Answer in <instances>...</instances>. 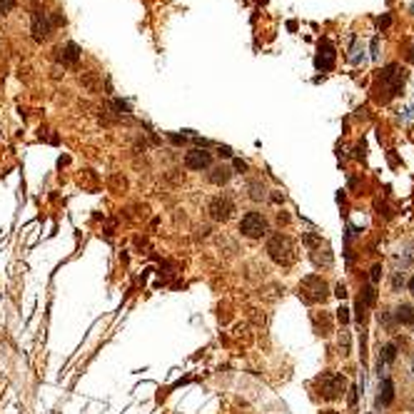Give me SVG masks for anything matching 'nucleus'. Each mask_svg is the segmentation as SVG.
Returning a JSON list of instances; mask_svg holds the SVG:
<instances>
[{
  "label": "nucleus",
  "instance_id": "nucleus-10",
  "mask_svg": "<svg viewBox=\"0 0 414 414\" xmlns=\"http://www.w3.org/2000/svg\"><path fill=\"white\" fill-rule=\"evenodd\" d=\"M392 399H394V384H392V379H384L382 384H379V404H392Z\"/></svg>",
  "mask_w": 414,
  "mask_h": 414
},
{
  "label": "nucleus",
  "instance_id": "nucleus-11",
  "mask_svg": "<svg viewBox=\"0 0 414 414\" xmlns=\"http://www.w3.org/2000/svg\"><path fill=\"white\" fill-rule=\"evenodd\" d=\"M394 317H397V322H402V325H412V322H414V309H412V304L402 302V304L397 307Z\"/></svg>",
  "mask_w": 414,
  "mask_h": 414
},
{
  "label": "nucleus",
  "instance_id": "nucleus-14",
  "mask_svg": "<svg viewBox=\"0 0 414 414\" xmlns=\"http://www.w3.org/2000/svg\"><path fill=\"white\" fill-rule=\"evenodd\" d=\"M63 53H65V60H68V63H77V58H80V48H77L75 43H68Z\"/></svg>",
  "mask_w": 414,
  "mask_h": 414
},
{
  "label": "nucleus",
  "instance_id": "nucleus-2",
  "mask_svg": "<svg viewBox=\"0 0 414 414\" xmlns=\"http://www.w3.org/2000/svg\"><path fill=\"white\" fill-rule=\"evenodd\" d=\"M299 297H302L304 302H309V304L325 302V299L330 297V287H327V282H325L322 277L309 275L299 282Z\"/></svg>",
  "mask_w": 414,
  "mask_h": 414
},
{
  "label": "nucleus",
  "instance_id": "nucleus-4",
  "mask_svg": "<svg viewBox=\"0 0 414 414\" xmlns=\"http://www.w3.org/2000/svg\"><path fill=\"white\" fill-rule=\"evenodd\" d=\"M240 232L250 240H260L262 235H267V220L260 212H247L240 220Z\"/></svg>",
  "mask_w": 414,
  "mask_h": 414
},
{
  "label": "nucleus",
  "instance_id": "nucleus-16",
  "mask_svg": "<svg viewBox=\"0 0 414 414\" xmlns=\"http://www.w3.org/2000/svg\"><path fill=\"white\" fill-rule=\"evenodd\" d=\"M304 245L307 247H317V245H322V240L317 235H304Z\"/></svg>",
  "mask_w": 414,
  "mask_h": 414
},
{
  "label": "nucleus",
  "instance_id": "nucleus-13",
  "mask_svg": "<svg viewBox=\"0 0 414 414\" xmlns=\"http://www.w3.org/2000/svg\"><path fill=\"white\" fill-rule=\"evenodd\" d=\"M374 302H377L374 287H364V289H362V297H359V304H362V307H372Z\"/></svg>",
  "mask_w": 414,
  "mask_h": 414
},
{
  "label": "nucleus",
  "instance_id": "nucleus-12",
  "mask_svg": "<svg viewBox=\"0 0 414 414\" xmlns=\"http://www.w3.org/2000/svg\"><path fill=\"white\" fill-rule=\"evenodd\" d=\"M230 177H232L230 167H222V165H220V167H215V170H212V175H210V182H212V185H225Z\"/></svg>",
  "mask_w": 414,
  "mask_h": 414
},
{
  "label": "nucleus",
  "instance_id": "nucleus-15",
  "mask_svg": "<svg viewBox=\"0 0 414 414\" xmlns=\"http://www.w3.org/2000/svg\"><path fill=\"white\" fill-rule=\"evenodd\" d=\"M382 357H384V362H394V357H397V347L387 345V347H384V354H382Z\"/></svg>",
  "mask_w": 414,
  "mask_h": 414
},
{
  "label": "nucleus",
  "instance_id": "nucleus-8",
  "mask_svg": "<svg viewBox=\"0 0 414 414\" xmlns=\"http://www.w3.org/2000/svg\"><path fill=\"white\" fill-rule=\"evenodd\" d=\"M48 35H50V20L45 13L35 10L33 13V38L43 43V40H48Z\"/></svg>",
  "mask_w": 414,
  "mask_h": 414
},
{
  "label": "nucleus",
  "instance_id": "nucleus-1",
  "mask_svg": "<svg viewBox=\"0 0 414 414\" xmlns=\"http://www.w3.org/2000/svg\"><path fill=\"white\" fill-rule=\"evenodd\" d=\"M267 255H270V260H272L275 265L289 267V265H294V260H297V247H294V242H292L289 235L277 232V235H272V237L267 240Z\"/></svg>",
  "mask_w": 414,
  "mask_h": 414
},
{
  "label": "nucleus",
  "instance_id": "nucleus-7",
  "mask_svg": "<svg viewBox=\"0 0 414 414\" xmlns=\"http://www.w3.org/2000/svg\"><path fill=\"white\" fill-rule=\"evenodd\" d=\"M212 165V155L207 150H190L185 155V167L187 170H205Z\"/></svg>",
  "mask_w": 414,
  "mask_h": 414
},
{
  "label": "nucleus",
  "instance_id": "nucleus-25",
  "mask_svg": "<svg viewBox=\"0 0 414 414\" xmlns=\"http://www.w3.org/2000/svg\"><path fill=\"white\" fill-rule=\"evenodd\" d=\"M322 414H340V412H332V409H330V412H322Z\"/></svg>",
  "mask_w": 414,
  "mask_h": 414
},
{
  "label": "nucleus",
  "instance_id": "nucleus-22",
  "mask_svg": "<svg viewBox=\"0 0 414 414\" xmlns=\"http://www.w3.org/2000/svg\"><path fill=\"white\" fill-rule=\"evenodd\" d=\"M235 170H242V172H245V170H247V165H245L242 160H235Z\"/></svg>",
  "mask_w": 414,
  "mask_h": 414
},
{
  "label": "nucleus",
  "instance_id": "nucleus-20",
  "mask_svg": "<svg viewBox=\"0 0 414 414\" xmlns=\"http://www.w3.org/2000/svg\"><path fill=\"white\" fill-rule=\"evenodd\" d=\"M379 277H382V265H374L372 267V282H379Z\"/></svg>",
  "mask_w": 414,
  "mask_h": 414
},
{
  "label": "nucleus",
  "instance_id": "nucleus-3",
  "mask_svg": "<svg viewBox=\"0 0 414 414\" xmlns=\"http://www.w3.org/2000/svg\"><path fill=\"white\" fill-rule=\"evenodd\" d=\"M317 384H320V392H322V397H325L327 402L342 399V394H345V389H347V379L342 374H337V372H325V374H320V377H317Z\"/></svg>",
  "mask_w": 414,
  "mask_h": 414
},
{
  "label": "nucleus",
  "instance_id": "nucleus-18",
  "mask_svg": "<svg viewBox=\"0 0 414 414\" xmlns=\"http://www.w3.org/2000/svg\"><path fill=\"white\" fill-rule=\"evenodd\" d=\"M377 25H379V30H387V28L392 25V18H389V15H382V18L377 20Z\"/></svg>",
  "mask_w": 414,
  "mask_h": 414
},
{
  "label": "nucleus",
  "instance_id": "nucleus-23",
  "mask_svg": "<svg viewBox=\"0 0 414 414\" xmlns=\"http://www.w3.org/2000/svg\"><path fill=\"white\" fill-rule=\"evenodd\" d=\"M407 287H409V292H412V294H414V277H412V279H409V284H407Z\"/></svg>",
  "mask_w": 414,
  "mask_h": 414
},
{
  "label": "nucleus",
  "instance_id": "nucleus-17",
  "mask_svg": "<svg viewBox=\"0 0 414 414\" xmlns=\"http://www.w3.org/2000/svg\"><path fill=\"white\" fill-rule=\"evenodd\" d=\"M13 8H15V0H0V15L10 13Z\"/></svg>",
  "mask_w": 414,
  "mask_h": 414
},
{
  "label": "nucleus",
  "instance_id": "nucleus-5",
  "mask_svg": "<svg viewBox=\"0 0 414 414\" xmlns=\"http://www.w3.org/2000/svg\"><path fill=\"white\" fill-rule=\"evenodd\" d=\"M210 215H212V220H217V222H225V220H230L232 217V212H235V202L227 197V195H217L212 202H210Z\"/></svg>",
  "mask_w": 414,
  "mask_h": 414
},
{
  "label": "nucleus",
  "instance_id": "nucleus-9",
  "mask_svg": "<svg viewBox=\"0 0 414 414\" xmlns=\"http://www.w3.org/2000/svg\"><path fill=\"white\" fill-rule=\"evenodd\" d=\"M317 68L322 70H332L335 68V48L325 40L322 45H320V55H317Z\"/></svg>",
  "mask_w": 414,
  "mask_h": 414
},
{
  "label": "nucleus",
  "instance_id": "nucleus-6",
  "mask_svg": "<svg viewBox=\"0 0 414 414\" xmlns=\"http://www.w3.org/2000/svg\"><path fill=\"white\" fill-rule=\"evenodd\" d=\"M382 80L392 87V92L397 95L399 90H402V85H404V80H407V70L399 68L397 63H392V65H387L384 72H382Z\"/></svg>",
  "mask_w": 414,
  "mask_h": 414
},
{
  "label": "nucleus",
  "instance_id": "nucleus-24",
  "mask_svg": "<svg viewBox=\"0 0 414 414\" xmlns=\"http://www.w3.org/2000/svg\"><path fill=\"white\" fill-rule=\"evenodd\" d=\"M407 60H409V63H414V50H409V55H407Z\"/></svg>",
  "mask_w": 414,
  "mask_h": 414
},
{
  "label": "nucleus",
  "instance_id": "nucleus-21",
  "mask_svg": "<svg viewBox=\"0 0 414 414\" xmlns=\"http://www.w3.org/2000/svg\"><path fill=\"white\" fill-rule=\"evenodd\" d=\"M335 294H337L340 299H345V297H347V287H345V284H342V282H340V284L335 287Z\"/></svg>",
  "mask_w": 414,
  "mask_h": 414
},
{
  "label": "nucleus",
  "instance_id": "nucleus-19",
  "mask_svg": "<svg viewBox=\"0 0 414 414\" xmlns=\"http://www.w3.org/2000/svg\"><path fill=\"white\" fill-rule=\"evenodd\" d=\"M347 312H349L347 307H340V309H337V320H340L342 325H347V322H349V315H347Z\"/></svg>",
  "mask_w": 414,
  "mask_h": 414
}]
</instances>
